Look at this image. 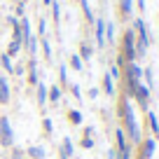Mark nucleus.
Here are the masks:
<instances>
[{
    "instance_id": "6ab92c4d",
    "label": "nucleus",
    "mask_w": 159,
    "mask_h": 159,
    "mask_svg": "<svg viewBox=\"0 0 159 159\" xmlns=\"http://www.w3.org/2000/svg\"><path fill=\"white\" fill-rule=\"evenodd\" d=\"M119 7H122V14L124 16H131V12H134V0H119Z\"/></svg>"
},
{
    "instance_id": "72a5a7b5",
    "label": "nucleus",
    "mask_w": 159,
    "mask_h": 159,
    "mask_svg": "<svg viewBox=\"0 0 159 159\" xmlns=\"http://www.w3.org/2000/svg\"><path fill=\"white\" fill-rule=\"evenodd\" d=\"M84 136H94V126H87V129H84Z\"/></svg>"
},
{
    "instance_id": "f3484780",
    "label": "nucleus",
    "mask_w": 159,
    "mask_h": 159,
    "mask_svg": "<svg viewBox=\"0 0 159 159\" xmlns=\"http://www.w3.org/2000/svg\"><path fill=\"white\" fill-rule=\"evenodd\" d=\"M59 152H63L66 157H73V140L70 138H63V143H61V148H59Z\"/></svg>"
},
{
    "instance_id": "ddd939ff",
    "label": "nucleus",
    "mask_w": 159,
    "mask_h": 159,
    "mask_svg": "<svg viewBox=\"0 0 159 159\" xmlns=\"http://www.w3.org/2000/svg\"><path fill=\"white\" fill-rule=\"evenodd\" d=\"M47 96H49V101L54 105H59V101H61V89L59 87H54V84H49L47 87Z\"/></svg>"
},
{
    "instance_id": "6e6552de",
    "label": "nucleus",
    "mask_w": 159,
    "mask_h": 159,
    "mask_svg": "<svg viewBox=\"0 0 159 159\" xmlns=\"http://www.w3.org/2000/svg\"><path fill=\"white\" fill-rule=\"evenodd\" d=\"M94 30H96V45L105 47V19H96L94 21Z\"/></svg>"
},
{
    "instance_id": "b1692460",
    "label": "nucleus",
    "mask_w": 159,
    "mask_h": 159,
    "mask_svg": "<svg viewBox=\"0 0 159 159\" xmlns=\"http://www.w3.org/2000/svg\"><path fill=\"white\" fill-rule=\"evenodd\" d=\"M70 66H73V70H82V68H84V61L80 59L77 54H73V56H70Z\"/></svg>"
},
{
    "instance_id": "cd10ccee",
    "label": "nucleus",
    "mask_w": 159,
    "mask_h": 159,
    "mask_svg": "<svg viewBox=\"0 0 159 159\" xmlns=\"http://www.w3.org/2000/svg\"><path fill=\"white\" fill-rule=\"evenodd\" d=\"M105 40H108V42L115 40V26L112 24H105Z\"/></svg>"
},
{
    "instance_id": "423d86ee",
    "label": "nucleus",
    "mask_w": 159,
    "mask_h": 159,
    "mask_svg": "<svg viewBox=\"0 0 159 159\" xmlns=\"http://www.w3.org/2000/svg\"><path fill=\"white\" fill-rule=\"evenodd\" d=\"M138 148H140V159H152V154L157 152V138H152V136L143 138Z\"/></svg>"
},
{
    "instance_id": "2eb2a0df",
    "label": "nucleus",
    "mask_w": 159,
    "mask_h": 159,
    "mask_svg": "<svg viewBox=\"0 0 159 159\" xmlns=\"http://www.w3.org/2000/svg\"><path fill=\"white\" fill-rule=\"evenodd\" d=\"M0 68L5 70V73L14 75V66H12V59H10L7 54H0Z\"/></svg>"
},
{
    "instance_id": "473e14b6",
    "label": "nucleus",
    "mask_w": 159,
    "mask_h": 159,
    "mask_svg": "<svg viewBox=\"0 0 159 159\" xmlns=\"http://www.w3.org/2000/svg\"><path fill=\"white\" fill-rule=\"evenodd\" d=\"M117 157H119V152H117L115 148H112V150H108V159H117Z\"/></svg>"
},
{
    "instance_id": "c9c22d12",
    "label": "nucleus",
    "mask_w": 159,
    "mask_h": 159,
    "mask_svg": "<svg viewBox=\"0 0 159 159\" xmlns=\"http://www.w3.org/2000/svg\"><path fill=\"white\" fill-rule=\"evenodd\" d=\"M117 159H131V152H126V154H119Z\"/></svg>"
},
{
    "instance_id": "7ed1b4c3",
    "label": "nucleus",
    "mask_w": 159,
    "mask_h": 159,
    "mask_svg": "<svg viewBox=\"0 0 159 159\" xmlns=\"http://www.w3.org/2000/svg\"><path fill=\"white\" fill-rule=\"evenodd\" d=\"M119 54L124 56L126 63L138 61V54H136V33H134V28L124 30V38H122V52H119Z\"/></svg>"
},
{
    "instance_id": "4468645a",
    "label": "nucleus",
    "mask_w": 159,
    "mask_h": 159,
    "mask_svg": "<svg viewBox=\"0 0 159 159\" xmlns=\"http://www.w3.org/2000/svg\"><path fill=\"white\" fill-rule=\"evenodd\" d=\"M103 91H105L108 96H115V80L110 77L108 73L103 75Z\"/></svg>"
},
{
    "instance_id": "dca6fc26",
    "label": "nucleus",
    "mask_w": 159,
    "mask_h": 159,
    "mask_svg": "<svg viewBox=\"0 0 159 159\" xmlns=\"http://www.w3.org/2000/svg\"><path fill=\"white\" fill-rule=\"evenodd\" d=\"M91 54H94V49H91L87 42H82V45H80V54H77V56H80L82 61H89V59H91Z\"/></svg>"
},
{
    "instance_id": "aec40b11",
    "label": "nucleus",
    "mask_w": 159,
    "mask_h": 159,
    "mask_svg": "<svg viewBox=\"0 0 159 159\" xmlns=\"http://www.w3.org/2000/svg\"><path fill=\"white\" fill-rule=\"evenodd\" d=\"M68 119H70V124L80 126L82 124V112H80V110H68Z\"/></svg>"
},
{
    "instance_id": "5701e85b",
    "label": "nucleus",
    "mask_w": 159,
    "mask_h": 159,
    "mask_svg": "<svg viewBox=\"0 0 159 159\" xmlns=\"http://www.w3.org/2000/svg\"><path fill=\"white\" fill-rule=\"evenodd\" d=\"M143 77H145V87H148V89L152 91V87H154V77H152V70H150V68H145V70H143Z\"/></svg>"
},
{
    "instance_id": "393cba45",
    "label": "nucleus",
    "mask_w": 159,
    "mask_h": 159,
    "mask_svg": "<svg viewBox=\"0 0 159 159\" xmlns=\"http://www.w3.org/2000/svg\"><path fill=\"white\" fill-rule=\"evenodd\" d=\"M59 80H61V87L68 89V73H66V66H59Z\"/></svg>"
},
{
    "instance_id": "a211bd4d",
    "label": "nucleus",
    "mask_w": 159,
    "mask_h": 159,
    "mask_svg": "<svg viewBox=\"0 0 159 159\" xmlns=\"http://www.w3.org/2000/svg\"><path fill=\"white\" fill-rule=\"evenodd\" d=\"M21 47H24V45H21V40H12L10 45H7V56H16Z\"/></svg>"
},
{
    "instance_id": "f03ea898",
    "label": "nucleus",
    "mask_w": 159,
    "mask_h": 159,
    "mask_svg": "<svg viewBox=\"0 0 159 159\" xmlns=\"http://www.w3.org/2000/svg\"><path fill=\"white\" fill-rule=\"evenodd\" d=\"M134 33H136V54L140 59V56L148 54V47H150V30L143 19H134Z\"/></svg>"
},
{
    "instance_id": "f257e3e1",
    "label": "nucleus",
    "mask_w": 159,
    "mask_h": 159,
    "mask_svg": "<svg viewBox=\"0 0 159 159\" xmlns=\"http://www.w3.org/2000/svg\"><path fill=\"white\" fill-rule=\"evenodd\" d=\"M119 119H122V129H124L126 138H129L131 148H138L140 140H143V136H140V129H138V119H136L134 115V105H131L129 96H119Z\"/></svg>"
},
{
    "instance_id": "0eeeda50",
    "label": "nucleus",
    "mask_w": 159,
    "mask_h": 159,
    "mask_svg": "<svg viewBox=\"0 0 159 159\" xmlns=\"http://www.w3.org/2000/svg\"><path fill=\"white\" fill-rule=\"evenodd\" d=\"M26 68H28V73H26V77H28V87H35L40 82V80H38V61H35V56L28 59V66H26Z\"/></svg>"
},
{
    "instance_id": "1a4fd4ad",
    "label": "nucleus",
    "mask_w": 159,
    "mask_h": 159,
    "mask_svg": "<svg viewBox=\"0 0 159 159\" xmlns=\"http://www.w3.org/2000/svg\"><path fill=\"white\" fill-rule=\"evenodd\" d=\"M10 98H12V94H10V82H7V77H2V75H0V105H7V103H10Z\"/></svg>"
},
{
    "instance_id": "412c9836",
    "label": "nucleus",
    "mask_w": 159,
    "mask_h": 159,
    "mask_svg": "<svg viewBox=\"0 0 159 159\" xmlns=\"http://www.w3.org/2000/svg\"><path fill=\"white\" fill-rule=\"evenodd\" d=\"M40 45H42V54H45V59L49 61L52 59V45H49V40H47V38H40Z\"/></svg>"
},
{
    "instance_id": "9b49d317",
    "label": "nucleus",
    "mask_w": 159,
    "mask_h": 159,
    "mask_svg": "<svg viewBox=\"0 0 159 159\" xmlns=\"http://www.w3.org/2000/svg\"><path fill=\"white\" fill-rule=\"evenodd\" d=\"M26 157H28V159H45L47 152H45L42 145H30V148L26 150Z\"/></svg>"
},
{
    "instance_id": "9d476101",
    "label": "nucleus",
    "mask_w": 159,
    "mask_h": 159,
    "mask_svg": "<svg viewBox=\"0 0 159 159\" xmlns=\"http://www.w3.org/2000/svg\"><path fill=\"white\" fill-rule=\"evenodd\" d=\"M35 98H38V105L45 110V105H47V84H42V82L35 84Z\"/></svg>"
},
{
    "instance_id": "4be33fe9",
    "label": "nucleus",
    "mask_w": 159,
    "mask_h": 159,
    "mask_svg": "<svg viewBox=\"0 0 159 159\" xmlns=\"http://www.w3.org/2000/svg\"><path fill=\"white\" fill-rule=\"evenodd\" d=\"M80 2H82V10H84V16H87V21H89V24H94V12H91V7H89V2H87V0H80Z\"/></svg>"
},
{
    "instance_id": "7c9ffc66",
    "label": "nucleus",
    "mask_w": 159,
    "mask_h": 159,
    "mask_svg": "<svg viewBox=\"0 0 159 159\" xmlns=\"http://www.w3.org/2000/svg\"><path fill=\"white\" fill-rule=\"evenodd\" d=\"M38 30H40V35L45 38V30H47V21H45V19H40V24H38Z\"/></svg>"
},
{
    "instance_id": "bb28decb",
    "label": "nucleus",
    "mask_w": 159,
    "mask_h": 159,
    "mask_svg": "<svg viewBox=\"0 0 159 159\" xmlns=\"http://www.w3.org/2000/svg\"><path fill=\"white\" fill-rule=\"evenodd\" d=\"M42 131H45L47 136H52V131H54V126H52V119H49V117L42 119Z\"/></svg>"
},
{
    "instance_id": "c85d7f7f",
    "label": "nucleus",
    "mask_w": 159,
    "mask_h": 159,
    "mask_svg": "<svg viewBox=\"0 0 159 159\" xmlns=\"http://www.w3.org/2000/svg\"><path fill=\"white\" fill-rule=\"evenodd\" d=\"M12 159H24L26 157V152H24V150H21V148H16V145H12Z\"/></svg>"
},
{
    "instance_id": "39448f33",
    "label": "nucleus",
    "mask_w": 159,
    "mask_h": 159,
    "mask_svg": "<svg viewBox=\"0 0 159 159\" xmlns=\"http://www.w3.org/2000/svg\"><path fill=\"white\" fill-rule=\"evenodd\" d=\"M115 150H117L119 154H126V152H131V143H129V138H126V134H124V129L122 126H117L115 129Z\"/></svg>"
},
{
    "instance_id": "c756f323",
    "label": "nucleus",
    "mask_w": 159,
    "mask_h": 159,
    "mask_svg": "<svg viewBox=\"0 0 159 159\" xmlns=\"http://www.w3.org/2000/svg\"><path fill=\"white\" fill-rule=\"evenodd\" d=\"M68 87H70V94H73L77 101H82V91H80V87L77 84H68Z\"/></svg>"
},
{
    "instance_id": "a878e982",
    "label": "nucleus",
    "mask_w": 159,
    "mask_h": 159,
    "mask_svg": "<svg viewBox=\"0 0 159 159\" xmlns=\"http://www.w3.org/2000/svg\"><path fill=\"white\" fill-rule=\"evenodd\" d=\"M80 145H82V148H84V150H91V148H94V138H91V136H82V140H80Z\"/></svg>"
},
{
    "instance_id": "20e7f679",
    "label": "nucleus",
    "mask_w": 159,
    "mask_h": 159,
    "mask_svg": "<svg viewBox=\"0 0 159 159\" xmlns=\"http://www.w3.org/2000/svg\"><path fill=\"white\" fill-rule=\"evenodd\" d=\"M14 145V131H12V124H10V117H0V148H7L10 150Z\"/></svg>"
},
{
    "instance_id": "f8f14e48",
    "label": "nucleus",
    "mask_w": 159,
    "mask_h": 159,
    "mask_svg": "<svg viewBox=\"0 0 159 159\" xmlns=\"http://www.w3.org/2000/svg\"><path fill=\"white\" fill-rule=\"evenodd\" d=\"M148 124H150V131H152V138L159 140V119L152 110H148Z\"/></svg>"
},
{
    "instance_id": "f704fd0d",
    "label": "nucleus",
    "mask_w": 159,
    "mask_h": 159,
    "mask_svg": "<svg viewBox=\"0 0 159 159\" xmlns=\"http://www.w3.org/2000/svg\"><path fill=\"white\" fill-rule=\"evenodd\" d=\"M138 10H140V12H145V0H138Z\"/></svg>"
},
{
    "instance_id": "2f4dec72",
    "label": "nucleus",
    "mask_w": 159,
    "mask_h": 159,
    "mask_svg": "<svg viewBox=\"0 0 159 159\" xmlns=\"http://www.w3.org/2000/svg\"><path fill=\"white\" fill-rule=\"evenodd\" d=\"M52 10H54V21H56V24H59V5H56V2H52Z\"/></svg>"
}]
</instances>
